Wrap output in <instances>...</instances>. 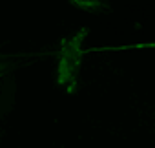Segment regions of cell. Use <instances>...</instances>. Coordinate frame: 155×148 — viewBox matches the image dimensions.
Returning a JSON list of instances; mask_svg holds the SVG:
<instances>
[{
  "label": "cell",
  "instance_id": "7a4b0ae2",
  "mask_svg": "<svg viewBox=\"0 0 155 148\" xmlns=\"http://www.w3.org/2000/svg\"><path fill=\"white\" fill-rule=\"evenodd\" d=\"M2 71H4V66H2V64H0V75H2Z\"/></svg>",
  "mask_w": 155,
  "mask_h": 148
},
{
  "label": "cell",
  "instance_id": "6da1fadb",
  "mask_svg": "<svg viewBox=\"0 0 155 148\" xmlns=\"http://www.w3.org/2000/svg\"><path fill=\"white\" fill-rule=\"evenodd\" d=\"M90 29L82 28L73 37L64 39L58 49V64H57V82L66 88L68 93H73L79 84V73L82 66V42L88 37Z\"/></svg>",
  "mask_w": 155,
  "mask_h": 148
}]
</instances>
